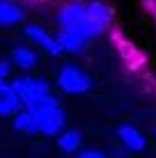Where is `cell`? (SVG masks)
Segmentation results:
<instances>
[{
	"instance_id": "7a4b0ae2",
	"label": "cell",
	"mask_w": 156,
	"mask_h": 158,
	"mask_svg": "<svg viewBox=\"0 0 156 158\" xmlns=\"http://www.w3.org/2000/svg\"><path fill=\"white\" fill-rule=\"evenodd\" d=\"M23 108L35 117L37 133L57 135L64 128V112H62V106L57 103L55 96H48V99H41V101L23 106Z\"/></svg>"
},
{
	"instance_id": "8fae6325",
	"label": "cell",
	"mask_w": 156,
	"mask_h": 158,
	"mask_svg": "<svg viewBox=\"0 0 156 158\" xmlns=\"http://www.w3.org/2000/svg\"><path fill=\"white\" fill-rule=\"evenodd\" d=\"M80 133L76 128H69V131H60V135H57V144H60L62 151H76L80 147Z\"/></svg>"
},
{
	"instance_id": "3957f363",
	"label": "cell",
	"mask_w": 156,
	"mask_h": 158,
	"mask_svg": "<svg viewBox=\"0 0 156 158\" xmlns=\"http://www.w3.org/2000/svg\"><path fill=\"white\" fill-rule=\"evenodd\" d=\"M16 94L23 106H30V103H37L41 99H48L53 96L51 92V85L46 80H39V78H32V76H21V78H14L12 80Z\"/></svg>"
},
{
	"instance_id": "7c38bea8",
	"label": "cell",
	"mask_w": 156,
	"mask_h": 158,
	"mask_svg": "<svg viewBox=\"0 0 156 158\" xmlns=\"http://www.w3.org/2000/svg\"><path fill=\"white\" fill-rule=\"evenodd\" d=\"M14 126H16V131H21V133H37L35 117H32L25 108H21L19 112H14Z\"/></svg>"
},
{
	"instance_id": "8992f818",
	"label": "cell",
	"mask_w": 156,
	"mask_h": 158,
	"mask_svg": "<svg viewBox=\"0 0 156 158\" xmlns=\"http://www.w3.org/2000/svg\"><path fill=\"white\" fill-rule=\"evenodd\" d=\"M117 138H120L122 144H124L129 151H133V154H138V151H145V147H147V140H145V135H142L136 126H131V124H122V126L117 128Z\"/></svg>"
},
{
	"instance_id": "9c48e42d",
	"label": "cell",
	"mask_w": 156,
	"mask_h": 158,
	"mask_svg": "<svg viewBox=\"0 0 156 158\" xmlns=\"http://www.w3.org/2000/svg\"><path fill=\"white\" fill-rule=\"evenodd\" d=\"M55 39L57 44H60V48H62V53L67 51V53H80L85 46H87V41L83 39V37H78V35H74V32H69V30H62L55 35Z\"/></svg>"
},
{
	"instance_id": "30bf717a",
	"label": "cell",
	"mask_w": 156,
	"mask_h": 158,
	"mask_svg": "<svg viewBox=\"0 0 156 158\" xmlns=\"http://www.w3.org/2000/svg\"><path fill=\"white\" fill-rule=\"evenodd\" d=\"M12 62L23 71H30V69L37 67V53L30 46H16L12 51Z\"/></svg>"
},
{
	"instance_id": "ba28073f",
	"label": "cell",
	"mask_w": 156,
	"mask_h": 158,
	"mask_svg": "<svg viewBox=\"0 0 156 158\" xmlns=\"http://www.w3.org/2000/svg\"><path fill=\"white\" fill-rule=\"evenodd\" d=\"M23 21V9L12 0H0V28H9Z\"/></svg>"
},
{
	"instance_id": "6da1fadb",
	"label": "cell",
	"mask_w": 156,
	"mask_h": 158,
	"mask_svg": "<svg viewBox=\"0 0 156 158\" xmlns=\"http://www.w3.org/2000/svg\"><path fill=\"white\" fill-rule=\"evenodd\" d=\"M110 21H112V12L101 0H90V2L71 0V2L62 5L57 12V25L62 30H69L74 35L83 37L85 41L106 32Z\"/></svg>"
},
{
	"instance_id": "5b68a950",
	"label": "cell",
	"mask_w": 156,
	"mask_h": 158,
	"mask_svg": "<svg viewBox=\"0 0 156 158\" xmlns=\"http://www.w3.org/2000/svg\"><path fill=\"white\" fill-rule=\"evenodd\" d=\"M23 108L19 94H16L14 85L9 80H0V117H14V112H19Z\"/></svg>"
},
{
	"instance_id": "52a82bcc",
	"label": "cell",
	"mask_w": 156,
	"mask_h": 158,
	"mask_svg": "<svg viewBox=\"0 0 156 158\" xmlns=\"http://www.w3.org/2000/svg\"><path fill=\"white\" fill-rule=\"evenodd\" d=\"M25 35H28L30 39L37 44V46L44 48L46 53H51V55H60V53H62L57 39H55L53 35H48L44 28H39V25H28V28H25Z\"/></svg>"
},
{
	"instance_id": "4fadbf2b",
	"label": "cell",
	"mask_w": 156,
	"mask_h": 158,
	"mask_svg": "<svg viewBox=\"0 0 156 158\" xmlns=\"http://www.w3.org/2000/svg\"><path fill=\"white\" fill-rule=\"evenodd\" d=\"M9 71H12V64L9 62H0V80H7Z\"/></svg>"
},
{
	"instance_id": "5bb4252c",
	"label": "cell",
	"mask_w": 156,
	"mask_h": 158,
	"mask_svg": "<svg viewBox=\"0 0 156 158\" xmlns=\"http://www.w3.org/2000/svg\"><path fill=\"white\" fill-rule=\"evenodd\" d=\"M147 7H149V12H152L154 19H156V0H147Z\"/></svg>"
},
{
	"instance_id": "277c9868",
	"label": "cell",
	"mask_w": 156,
	"mask_h": 158,
	"mask_svg": "<svg viewBox=\"0 0 156 158\" xmlns=\"http://www.w3.org/2000/svg\"><path fill=\"white\" fill-rule=\"evenodd\" d=\"M57 85H60V89L64 94H85L92 87V78L83 69L74 67V64H67L57 73Z\"/></svg>"
}]
</instances>
